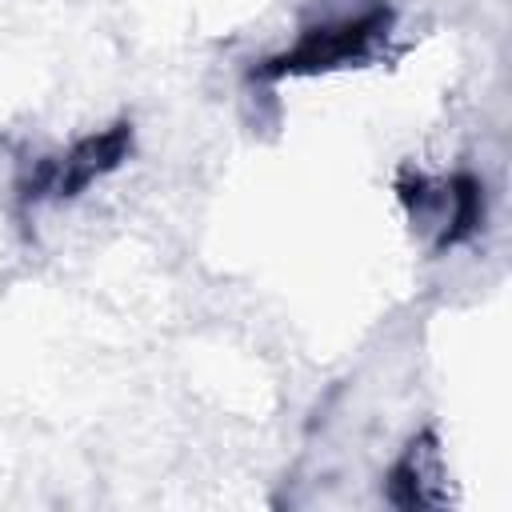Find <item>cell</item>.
I'll return each instance as SVG.
<instances>
[{"instance_id": "3", "label": "cell", "mask_w": 512, "mask_h": 512, "mask_svg": "<svg viewBox=\"0 0 512 512\" xmlns=\"http://www.w3.org/2000/svg\"><path fill=\"white\" fill-rule=\"evenodd\" d=\"M384 500L392 508L416 512V508H440L448 504V468H444V448L432 428L416 432L392 468L384 472Z\"/></svg>"}, {"instance_id": "2", "label": "cell", "mask_w": 512, "mask_h": 512, "mask_svg": "<svg viewBox=\"0 0 512 512\" xmlns=\"http://www.w3.org/2000/svg\"><path fill=\"white\" fill-rule=\"evenodd\" d=\"M132 124L116 120L100 132H88L80 140H72L64 152L40 156L24 168V176L16 180V200L20 208H36V204H68L76 196H84L92 184H100L104 176H112L128 156H132Z\"/></svg>"}, {"instance_id": "1", "label": "cell", "mask_w": 512, "mask_h": 512, "mask_svg": "<svg viewBox=\"0 0 512 512\" xmlns=\"http://www.w3.org/2000/svg\"><path fill=\"white\" fill-rule=\"evenodd\" d=\"M396 196L404 204V216L412 224V232L432 248V252H448L468 244L480 228H484V212H488V196H484V180L476 172H420V168H404L396 180Z\"/></svg>"}]
</instances>
